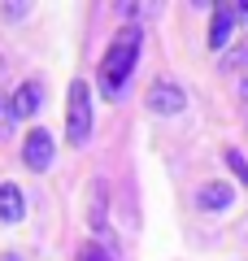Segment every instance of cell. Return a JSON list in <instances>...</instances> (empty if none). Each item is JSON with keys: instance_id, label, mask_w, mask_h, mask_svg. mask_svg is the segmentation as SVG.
Here are the masks:
<instances>
[{"instance_id": "13", "label": "cell", "mask_w": 248, "mask_h": 261, "mask_svg": "<svg viewBox=\"0 0 248 261\" xmlns=\"http://www.w3.org/2000/svg\"><path fill=\"white\" fill-rule=\"evenodd\" d=\"M83 261H109V257H105V248H101V244H92V248L83 252Z\"/></svg>"}, {"instance_id": "6", "label": "cell", "mask_w": 248, "mask_h": 261, "mask_svg": "<svg viewBox=\"0 0 248 261\" xmlns=\"http://www.w3.org/2000/svg\"><path fill=\"white\" fill-rule=\"evenodd\" d=\"M231 200H235V187L231 183H205L201 196H196V205L209 209V214H222V209H231Z\"/></svg>"}, {"instance_id": "9", "label": "cell", "mask_w": 248, "mask_h": 261, "mask_svg": "<svg viewBox=\"0 0 248 261\" xmlns=\"http://www.w3.org/2000/svg\"><path fill=\"white\" fill-rule=\"evenodd\" d=\"M222 70H231V74H235V70H239V74H248V44H239L235 53L222 61Z\"/></svg>"}, {"instance_id": "7", "label": "cell", "mask_w": 248, "mask_h": 261, "mask_svg": "<svg viewBox=\"0 0 248 261\" xmlns=\"http://www.w3.org/2000/svg\"><path fill=\"white\" fill-rule=\"evenodd\" d=\"M235 35V22H231L227 5H213V22H209V48H227Z\"/></svg>"}, {"instance_id": "4", "label": "cell", "mask_w": 248, "mask_h": 261, "mask_svg": "<svg viewBox=\"0 0 248 261\" xmlns=\"http://www.w3.org/2000/svg\"><path fill=\"white\" fill-rule=\"evenodd\" d=\"M183 105H187V96H183L179 83L157 79V83L148 87V109H153V113H183Z\"/></svg>"}, {"instance_id": "5", "label": "cell", "mask_w": 248, "mask_h": 261, "mask_svg": "<svg viewBox=\"0 0 248 261\" xmlns=\"http://www.w3.org/2000/svg\"><path fill=\"white\" fill-rule=\"evenodd\" d=\"M39 105H44V87H39V83H22L18 92H13L9 109H13V118H35Z\"/></svg>"}, {"instance_id": "8", "label": "cell", "mask_w": 248, "mask_h": 261, "mask_svg": "<svg viewBox=\"0 0 248 261\" xmlns=\"http://www.w3.org/2000/svg\"><path fill=\"white\" fill-rule=\"evenodd\" d=\"M0 222H22V192L13 183L0 187Z\"/></svg>"}, {"instance_id": "11", "label": "cell", "mask_w": 248, "mask_h": 261, "mask_svg": "<svg viewBox=\"0 0 248 261\" xmlns=\"http://www.w3.org/2000/svg\"><path fill=\"white\" fill-rule=\"evenodd\" d=\"M13 126V109H9V100H5V92H0V135Z\"/></svg>"}, {"instance_id": "2", "label": "cell", "mask_w": 248, "mask_h": 261, "mask_svg": "<svg viewBox=\"0 0 248 261\" xmlns=\"http://www.w3.org/2000/svg\"><path fill=\"white\" fill-rule=\"evenodd\" d=\"M65 140H70L74 148H83V144L92 140V87L83 83V79L70 83V122H65Z\"/></svg>"}, {"instance_id": "14", "label": "cell", "mask_w": 248, "mask_h": 261, "mask_svg": "<svg viewBox=\"0 0 248 261\" xmlns=\"http://www.w3.org/2000/svg\"><path fill=\"white\" fill-rule=\"evenodd\" d=\"M244 92H248V74H244Z\"/></svg>"}, {"instance_id": "3", "label": "cell", "mask_w": 248, "mask_h": 261, "mask_svg": "<svg viewBox=\"0 0 248 261\" xmlns=\"http://www.w3.org/2000/svg\"><path fill=\"white\" fill-rule=\"evenodd\" d=\"M22 161H27V170L44 174V170L53 166V135H48V130H31L27 144H22Z\"/></svg>"}, {"instance_id": "12", "label": "cell", "mask_w": 248, "mask_h": 261, "mask_svg": "<svg viewBox=\"0 0 248 261\" xmlns=\"http://www.w3.org/2000/svg\"><path fill=\"white\" fill-rule=\"evenodd\" d=\"M231 22H248V0H235V5H227Z\"/></svg>"}, {"instance_id": "10", "label": "cell", "mask_w": 248, "mask_h": 261, "mask_svg": "<svg viewBox=\"0 0 248 261\" xmlns=\"http://www.w3.org/2000/svg\"><path fill=\"white\" fill-rule=\"evenodd\" d=\"M227 166L235 170V174H239V183L248 187V161H244V152H235V148H227Z\"/></svg>"}, {"instance_id": "1", "label": "cell", "mask_w": 248, "mask_h": 261, "mask_svg": "<svg viewBox=\"0 0 248 261\" xmlns=\"http://www.w3.org/2000/svg\"><path fill=\"white\" fill-rule=\"evenodd\" d=\"M135 57H139V31L127 27V31H118V35H113L109 53L101 57V87H105V96H118V92H122V83L131 79Z\"/></svg>"}]
</instances>
